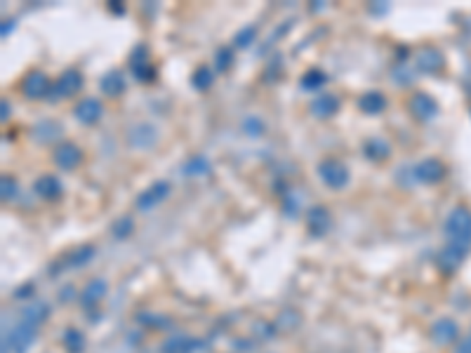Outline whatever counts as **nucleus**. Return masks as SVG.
Here are the masks:
<instances>
[{
	"label": "nucleus",
	"mask_w": 471,
	"mask_h": 353,
	"mask_svg": "<svg viewBox=\"0 0 471 353\" xmlns=\"http://www.w3.org/2000/svg\"><path fill=\"white\" fill-rule=\"evenodd\" d=\"M443 233H446L448 245L471 250V210L462 205L455 207L443 224Z\"/></svg>",
	"instance_id": "nucleus-1"
},
{
	"label": "nucleus",
	"mask_w": 471,
	"mask_h": 353,
	"mask_svg": "<svg viewBox=\"0 0 471 353\" xmlns=\"http://www.w3.org/2000/svg\"><path fill=\"white\" fill-rule=\"evenodd\" d=\"M318 176L328 188L342 191V188L349 184V167L337 158H325V160H321V165H318Z\"/></svg>",
	"instance_id": "nucleus-2"
},
{
	"label": "nucleus",
	"mask_w": 471,
	"mask_h": 353,
	"mask_svg": "<svg viewBox=\"0 0 471 353\" xmlns=\"http://www.w3.org/2000/svg\"><path fill=\"white\" fill-rule=\"evenodd\" d=\"M80 87H83V73L76 71V69H69L64 71L62 76H59L55 83H52V90H50V101H62V99H69L73 94L80 92Z\"/></svg>",
	"instance_id": "nucleus-3"
},
{
	"label": "nucleus",
	"mask_w": 471,
	"mask_h": 353,
	"mask_svg": "<svg viewBox=\"0 0 471 353\" xmlns=\"http://www.w3.org/2000/svg\"><path fill=\"white\" fill-rule=\"evenodd\" d=\"M38 337V328H33V325H26V323H17L15 328L8 337H5V351H12V353H26L33 346Z\"/></svg>",
	"instance_id": "nucleus-4"
},
{
	"label": "nucleus",
	"mask_w": 471,
	"mask_h": 353,
	"mask_svg": "<svg viewBox=\"0 0 471 353\" xmlns=\"http://www.w3.org/2000/svg\"><path fill=\"white\" fill-rule=\"evenodd\" d=\"M172 186L167 184V181H153L149 188H144L137 200H134V207L139 210V212H151L153 207H158L160 203H163L167 195H170Z\"/></svg>",
	"instance_id": "nucleus-5"
},
{
	"label": "nucleus",
	"mask_w": 471,
	"mask_h": 353,
	"mask_svg": "<svg viewBox=\"0 0 471 353\" xmlns=\"http://www.w3.org/2000/svg\"><path fill=\"white\" fill-rule=\"evenodd\" d=\"M408 108L422 123H429V120H434L439 115V101L427 92H415L408 101Z\"/></svg>",
	"instance_id": "nucleus-6"
},
{
	"label": "nucleus",
	"mask_w": 471,
	"mask_h": 353,
	"mask_svg": "<svg viewBox=\"0 0 471 353\" xmlns=\"http://www.w3.org/2000/svg\"><path fill=\"white\" fill-rule=\"evenodd\" d=\"M50 90H52V83H50V78H47L43 71L26 73V78L22 80V92L29 99H45V97H50Z\"/></svg>",
	"instance_id": "nucleus-7"
},
{
	"label": "nucleus",
	"mask_w": 471,
	"mask_h": 353,
	"mask_svg": "<svg viewBox=\"0 0 471 353\" xmlns=\"http://www.w3.org/2000/svg\"><path fill=\"white\" fill-rule=\"evenodd\" d=\"M413 176L417 181H422V184H439L443 176H446V165L439 158H424L415 165Z\"/></svg>",
	"instance_id": "nucleus-8"
},
{
	"label": "nucleus",
	"mask_w": 471,
	"mask_h": 353,
	"mask_svg": "<svg viewBox=\"0 0 471 353\" xmlns=\"http://www.w3.org/2000/svg\"><path fill=\"white\" fill-rule=\"evenodd\" d=\"M307 224H309V233H311L314 238H323V236L330 233V229H333L330 210L325 205H314L307 212Z\"/></svg>",
	"instance_id": "nucleus-9"
},
{
	"label": "nucleus",
	"mask_w": 471,
	"mask_h": 353,
	"mask_svg": "<svg viewBox=\"0 0 471 353\" xmlns=\"http://www.w3.org/2000/svg\"><path fill=\"white\" fill-rule=\"evenodd\" d=\"M127 141H130L132 148H141V151H146V148L156 146L158 130L151 123H139V125L130 127V132H127Z\"/></svg>",
	"instance_id": "nucleus-10"
},
{
	"label": "nucleus",
	"mask_w": 471,
	"mask_h": 353,
	"mask_svg": "<svg viewBox=\"0 0 471 353\" xmlns=\"http://www.w3.org/2000/svg\"><path fill=\"white\" fill-rule=\"evenodd\" d=\"M469 250H462V248H455V245H443L439 257H436V264H439V269L443 274H455L457 269L462 267V262L467 259Z\"/></svg>",
	"instance_id": "nucleus-11"
},
{
	"label": "nucleus",
	"mask_w": 471,
	"mask_h": 353,
	"mask_svg": "<svg viewBox=\"0 0 471 353\" xmlns=\"http://www.w3.org/2000/svg\"><path fill=\"white\" fill-rule=\"evenodd\" d=\"M73 115H76V118H78V123H83V125H94V123H99V120H102L104 108H102V104H99V99L85 97V99H80V101H78L76 108H73Z\"/></svg>",
	"instance_id": "nucleus-12"
},
{
	"label": "nucleus",
	"mask_w": 471,
	"mask_h": 353,
	"mask_svg": "<svg viewBox=\"0 0 471 353\" xmlns=\"http://www.w3.org/2000/svg\"><path fill=\"white\" fill-rule=\"evenodd\" d=\"M55 162L57 167L69 172V169H76L80 162H83V151H80L76 144H71V141H64V144H59L55 148Z\"/></svg>",
	"instance_id": "nucleus-13"
},
{
	"label": "nucleus",
	"mask_w": 471,
	"mask_h": 353,
	"mask_svg": "<svg viewBox=\"0 0 471 353\" xmlns=\"http://www.w3.org/2000/svg\"><path fill=\"white\" fill-rule=\"evenodd\" d=\"M33 191H36V195H40L43 200H59L62 198V193H64V184L55 174H43V176H38L36 179Z\"/></svg>",
	"instance_id": "nucleus-14"
},
{
	"label": "nucleus",
	"mask_w": 471,
	"mask_h": 353,
	"mask_svg": "<svg viewBox=\"0 0 471 353\" xmlns=\"http://www.w3.org/2000/svg\"><path fill=\"white\" fill-rule=\"evenodd\" d=\"M340 106H342V101H340L337 94L323 92V94H318V97H314V101H311V113L316 115V118L325 120V118H333V115L340 111Z\"/></svg>",
	"instance_id": "nucleus-15"
},
{
	"label": "nucleus",
	"mask_w": 471,
	"mask_h": 353,
	"mask_svg": "<svg viewBox=\"0 0 471 353\" xmlns=\"http://www.w3.org/2000/svg\"><path fill=\"white\" fill-rule=\"evenodd\" d=\"M130 71L134 73L137 80H151L153 78V69L149 62V50L144 45H137L130 57Z\"/></svg>",
	"instance_id": "nucleus-16"
},
{
	"label": "nucleus",
	"mask_w": 471,
	"mask_h": 353,
	"mask_svg": "<svg viewBox=\"0 0 471 353\" xmlns=\"http://www.w3.org/2000/svg\"><path fill=\"white\" fill-rule=\"evenodd\" d=\"M106 292H109V285H106L104 278H92V281L85 285L83 295H80V302H83V307L92 309L104 300Z\"/></svg>",
	"instance_id": "nucleus-17"
},
{
	"label": "nucleus",
	"mask_w": 471,
	"mask_h": 353,
	"mask_svg": "<svg viewBox=\"0 0 471 353\" xmlns=\"http://www.w3.org/2000/svg\"><path fill=\"white\" fill-rule=\"evenodd\" d=\"M200 349V342L188 335H174L160 344V353H193Z\"/></svg>",
	"instance_id": "nucleus-18"
},
{
	"label": "nucleus",
	"mask_w": 471,
	"mask_h": 353,
	"mask_svg": "<svg viewBox=\"0 0 471 353\" xmlns=\"http://www.w3.org/2000/svg\"><path fill=\"white\" fill-rule=\"evenodd\" d=\"M457 323L450 321V318H439L434 325H432V339L434 344H453L457 339Z\"/></svg>",
	"instance_id": "nucleus-19"
},
{
	"label": "nucleus",
	"mask_w": 471,
	"mask_h": 353,
	"mask_svg": "<svg viewBox=\"0 0 471 353\" xmlns=\"http://www.w3.org/2000/svg\"><path fill=\"white\" fill-rule=\"evenodd\" d=\"M417 69L424 71V73H436L443 69V54L436 50V47H424L417 54Z\"/></svg>",
	"instance_id": "nucleus-20"
},
{
	"label": "nucleus",
	"mask_w": 471,
	"mask_h": 353,
	"mask_svg": "<svg viewBox=\"0 0 471 353\" xmlns=\"http://www.w3.org/2000/svg\"><path fill=\"white\" fill-rule=\"evenodd\" d=\"M99 90H102L106 97H120V94L125 92V76L116 69L104 73L102 80H99Z\"/></svg>",
	"instance_id": "nucleus-21"
},
{
	"label": "nucleus",
	"mask_w": 471,
	"mask_h": 353,
	"mask_svg": "<svg viewBox=\"0 0 471 353\" xmlns=\"http://www.w3.org/2000/svg\"><path fill=\"white\" fill-rule=\"evenodd\" d=\"M47 316H50V309L43 302H31L22 309V323L33 325V328H40L47 321Z\"/></svg>",
	"instance_id": "nucleus-22"
},
{
	"label": "nucleus",
	"mask_w": 471,
	"mask_h": 353,
	"mask_svg": "<svg viewBox=\"0 0 471 353\" xmlns=\"http://www.w3.org/2000/svg\"><path fill=\"white\" fill-rule=\"evenodd\" d=\"M62 125L57 123V120H40V123L33 127V137L40 144H52L55 139L62 137Z\"/></svg>",
	"instance_id": "nucleus-23"
},
{
	"label": "nucleus",
	"mask_w": 471,
	"mask_h": 353,
	"mask_svg": "<svg viewBox=\"0 0 471 353\" xmlns=\"http://www.w3.org/2000/svg\"><path fill=\"white\" fill-rule=\"evenodd\" d=\"M363 153H366V158L380 162L392 155V146H389V141L382 137H370L366 144H363Z\"/></svg>",
	"instance_id": "nucleus-24"
},
{
	"label": "nucleus",
	"mask_w": 471,
	"mask_h": 353,
	"mask_svg": "<svg viewBox=\"0 0 471 353\" xmlns=\"http://www.w3.org/2000/svg\"><path fill=\"white\" fill-rule=\"evenodd\" d=\"M359 108L363 113H368V115H377V113H382L387 108V97L382 92H366L363 97L359 99Z\"/></svg>",
	"instance_id": "nucleus-25"
},
{
	"label": "nucleus",
	"mask_w": 471,
	"mask_h": 353,
	"mask_svg": "<svg viewBox=\"0 0 471 353\" xmlns=\"http://www.w3.org/2000/svg\"><path fill=\"white\" fill-rule=\"evenodd\" d=\"M181 172H184L186 176H205V174H210V160H207L203 153L191 155V158L184 162Z\"/></svg>",
	"instance_id": "nucleus-26"
},
{
	"label": "nucleus",
	"mask_w": 471,
	"mask_h": 353,
	"mask_svg": "<svg viewBox=\"0 0 471 353\" xmlns=\"http://www.w3.org/2000/svg\"><path fill=\"white\" fill-rule=\"evenodd\" d=\"M92 257H94V248L92 245H83V248L73 250V252H69V257H66V269L85 267V264L92 259Z\"/></svg>",
	"instance_id": "nucleus-27"
},
{
	"label": "nucleus",
	"mask_w": 471,
	"mask_h": 353,
	"mask_svg": "<svg viewBox=\"0 0 471 353\" xmlns=\"http://www.w3.org/2000/svg\"><path fill=\"white\" fill-rule=\"evenodd\" d=\"M64 346L69 353H83L85 351V335L76 328H69L64 332Z\"/></svg>",
	"instance_id": "nucleus-28"
},
{
	"label": "nucleus",
	"mask_w": 471,
	"mask_h": 353,
	"mask_svg": "<svg viewBox=\"0 0 471 353\" xmlns=\"http://www.w3.org/2000/svg\"><path fill=\"white\" fill-rule=\"evenodd\" d=\"M212 83H214V71L210 69V66H200V69L193 73V78H191V85L196 87L198 92L210 90Z\"/></svg>",
	"instance_id": "nucleus-29"
},
{
	"label": "nucleus",
	"mask_w": 471,
	"mask_h": 353,
	"mask_svg": "<svg viewBox=\"0 0 471 353\" xmlns=\"http://www.w3.org/2000/svg\"><path fill=\"white\" fill-rule=\"evenodd\" d=\"M325 83H328V76L318 69H311L302 76V87H304V90H318V87Z\"/></svg>",
	"instance_id": "nucleus-30"
},
{
	"label": "nucleus",
	"mask_w": 471,
	"mask_h": 353,
	"mask_svg": "<svg viewBox=\"0 0 471 353\" xmlns=\"http://www.w3.org/2000/svg\"><path fill=\"white\" fill-rule=\"evenodd\" d=\"M233 64V50L231 47H219L217 54H214V66H217V73H224L231 69Z\"/></svg>",
	"instance_id": "nucleus-31"
},
{
	"label": "nucleus",
	"mask_w": 471,
	"mask_h": 353,
	"mask_svg": "<svg viewBox=\"0 0 471 353\" xmlns=\"http://www.w3.org/2000/svg\"><path fill=\"white\" fill-rule=\"evenodd\" d=\"M111 229H113V236H116V238H127L134 229V219L130 214H125V217H120V219L113 222Z\"/></svg>",
	"instance_id": "nucleus-32"
},
{
	"label": "nucleus",
	"mask_w": 471,
	"mask_h": 353,
	"mask_svg": "<svg viewBox=\"0 0 471 353\" xmlns=\"http://www.w3.org/2000/svg\"><path fill=\"white\" fill-rule=\"evenodd\" d=\"M254 38H257V29H254V26H245V29H240L233 36V43L236 47H250Z\"/></svg>",
	"instance_id": "nucleus-33"
},
{
	"label": "nucleus",
	"mask_w": 471,
	"mask_h": 353,
	"mask_svg": "<svg viewBox=\"0 0 471 353\" xmlns=\"http://www.w3.org/2000/svg\"><path fill=\"white\" fill-rule=\"evenodd\" d=\"M0 186H3V200H15L17 198V181L12 179V176L5 174L3 179H0Z\"/></svg>",
	"instance_id": "nucleus-34"
},
{
	"label": "nucleus",
	"mask_w": 471,
	"mask_h": 353,
	"mask_svg": "<svg viewBox=\"0 0 471 353\" xmlns=\"http://www.w3.org/2000/svg\"><path fill=\"white\" fill-rule=\"evenodd\" d=\"M243 127H245V132L250 134V137H259L262 130H264V123H262L257 115H247L245 123H243Z\"/></svg>",
	"instance_id": "nucleus-35"
},
{
	"label": "nucleus",
	"mask_w": 471,
	"mask_h": 353,
	"mask_svg": "<svg viewBox=\"0 0 471 353\" xmlns=\"http://www.w3.org/2000/svg\"><path fill=\"white\" fill-rule=\"evenodd\" d=\"M455 353H471V335H469L467 339H462L460 344H457Z\"/></svg>",
	"instance_id": "nucleus-36"
},
{
	"label": "nucleus",
	"mask_w": 471,
	"mask_h": 353,
	"mask_svg": "<svg viewBox=\"0 0 471 353\" xmlns=\"http://www.w3.org/2000/svg\"><path fill=\"white\" fill-rule=\"evenodd\" d=\"M12 29H15V19H5L3 31H0V33H3V38H8V33H10Z\"/></svg>",
	"instance_id": "nucleus-37"
},
{
	"label": "nucleus",
	"mask_w": 471,
	"mask_h": 353,
	"mask_svg": "<svg viewBox=\"0 0 471 353\" xmlns=\"http://www.w3.org/2000/svg\"><path fill=\"white\" fill-rule=\"evenodd\" d=\"M0 108H3V115H0V118L8 120V118H10V104H8V99H3V104H0Z\"/></svg>",
	"instance_id": "nucleus-38"
}]
</instances>
